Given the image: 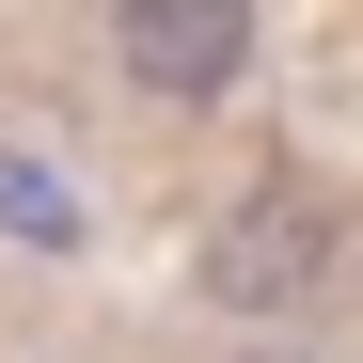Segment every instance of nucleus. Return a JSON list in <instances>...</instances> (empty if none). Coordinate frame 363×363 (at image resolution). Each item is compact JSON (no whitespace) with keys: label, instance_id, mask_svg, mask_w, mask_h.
Here are the masks:
<instances>
[{"label":"nucleus","instance_id":"f257e3e1","mask_svg":"<svg viewBox=\"0 0 363 363\" xmlns=\"http://www.w3.org/2000/svg\"><path fill=\"white\" fill-rule=\"evenodd\" d=\"M111 48H127L143 95H237L253 79V16H237V0H143Z\"/></svg>","mask_w":363,"mask_h":363}]
</instances>
